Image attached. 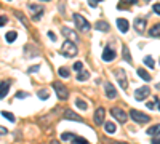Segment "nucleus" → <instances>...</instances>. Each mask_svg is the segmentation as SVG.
<instances>
[{
    "label": "nucleus",
    "instance_id": "f257e3e1",
    "mask_svg": "<svg viewBox=\"0 0 160 144\" xmlns=\"http://www.w3.org/2000/svg\"><path fill=\"white\" fill-rule=\"evenodd\" d=\"M61 53H62L64 56H68V58L75 56V55H77V45L72 43L71 40H66V42L62 43V47H61Z\"/></svg>",
    "mask_w": 160,
    "mask_h": 144
},
{
    "label": "nucleus",
    "instance_id": "f03ea898",
    "mask_svg": "<svg viewBox=\"0 0 160 144\" xmlns=\"http://www.w3.org/2000/svg\"><path fill=\"white\" fill-rule=\"evenodd\" d=\"M130 117H131V120H135V122L139 123V125L149 123V120H151L149 115H146V114H142V112H139V111H136V109H131V111H130Z\"/></svg>",
    "mask_w": 160,
    "mask_h": 144
},
{
    "label": "nucleus",
    "instance_id": "7ed1b4c3",
    "mask_svg": "<svg viewBox=\"0 0 160 144\" xmlns=\"http://www.w3.org/2000/svg\"><path fill=\"white\" fill-rule=\"evenodd\" d=\"M72 18H74V22H75V26H77V29H78V31H83V32L90 31L91 26H90V22H88L82 15H77V13H75Z\"/></svg>",
    "mask_w": 160,
    "mask_h": 144
},
{
    "label": "nucleus",
    "instance_id": "20e7f679",
    "mask_svg": "<svg viewBox=\"0 0 160 144\" xmlns=\"http://www.w3.org/2000/svg\"><path fill=\"white\" fill-rule=\"evenodd\" d=\"M53 88H55V91H56V95H58L59 99H68L69 98V91H68V88H66L62 83L55 82V83H53Z\"/></svg>",
    "mask_w": 160,
    "mask_h": 144
},
{
    "label": "nucleus",
    "instance_id": "39448f33",
    "mask_svg": "<svg viewBox=\"0 0 160 144\" xmlns=\"http://www.w3.org/2000/svg\"><path fill=\"white\" fill-rule=\"evenodd\" d=\"M111 114H112V117L115 120H118L120 123H125L127 120H128V115H127V112H123L120 107H112L111 109Z\"/></svg>",
    "mask_w": 160,
    "mask_h": 144
},
{
    "label": "nucleus",
    "instance_id": "423d86ee",
    "mask_svg": "<svg viewBox=\"0 0 160 144\" xmlns=\"http://www.w3.org/2000/svg\"><path fill=\"white\" fill-rule=\"evenodd\" d=\"M115 78H117V82L118 85L122 87V90H127V75H125V71L123 69H115Z\"/></svg>",
    "mask_w": 160,
    "mask_h": 144
},
{
    "label": "nucleus",
    "instance_id": "0eeeda50",
    "mask_svg": "<svg viewBox=\"0 0 160 144\" xmlns=\"http://www.w3.org/2000/svg\"><path fill=\"white\" fill-rule=\"evenodd\" d=\"M149 93H151L149 87H141V88H138V90L135 91V98H136L138 101H144L146 98L149 96Z\"/></svg>",
    "mask_w": 160,
    "mask_h": 144
},
{
    "label": "nucleus",
    "instance_id": "6e6552de",
    "mask_svg": "<svg viewBox=\"0 0 160 144\" xmlns=\"http://www.w3.org/2000/svg\"><path fill=\"white\" fill-rule=\"evenodd\" d=\"M104 90H106V96H108L109 99L117 98V90H115V87L111 82H104Z\"/></svg>",
    "mask_w": 160,
    "mask_h": 144
},
{
    "label": "nucleus",
    "instance_id": "1a4fd4ad",
    "mask_svg": "<svg viewBox=\"0 0 160 144\" xmlns=\"http://www.w3.org/2000/svg\"><path fill=\"white\" fill-rule=\"evenodd\" d=\"M114 58H115V50L108 45V47L104 48V51H102V59L106 62H111V61H114Z\"/></svg>",
    "mask_w": 160,
    "mask_h": 144
},
{
    "label": "nucleus",
    "instance_id": "9d476101",
    "mask_svg": "<svg viewBox=\"0 0 160 144\" xmlns=\"http://www.w3.org/2000/svg\"><path fill=\"white\" fill-rule=\"evenodd\" d=\"M62 35H66L68 37V40H71L72 43H78V35L72 31V29H69V27H62Z\"/></svg>",
    "mask_w": 160,
    "mask_h": 144
},
{
    "label": "nucleus",
    "instance_id": "9b49d317",
    "mask_svg": "<svg viewBox=\"0 0 160 144\" xmlns=\"http://www.w3.org/2000/svg\"><path fill=\"white\" fill-rule=\"evenodd\" d=\"M104 115H106V111L104 107H98L96 112H95V117H93V120H95V125H102V120H104Z\"/></svg>",
    "mask_w": 160,
    "mask_h": 144
},
{
    "label": "nucleus",
    "instance_id": "f8f14e48",
    "mask_svg": "<svg viewBox=\"0 0 160 144\" xmlns=\"http://www.w3.org/2000/svg\"><path fill=\"white\" fill-rule=\"evenodd\" d=\"M29 8L34 11V16H32V19H34V21H38V19H40V16L43 15V8L40 7V5H34V3H32V5H29Z\"/></svg>",
    "mask_w": 160,
    "mask_h": 144
},
{
    "label": "nucleus",
    "instance_id": "ddd939ff",
    "mask_svg": "<svg viewBox=\"0 0 160 144\" xmlns=\"http://www.w3.org/2000/svg\"><path fill=\"white\" fill-rule=\"evenodd\" d=\"M10 85H11V82H10V80H3V82H0V99H3V98L8 95Z\"/></svg>",
    "mask_w": 160,
    "mask_h": 144
},
{
    "label": "nucleus",
    "instance_id": "4468645a",
    "mask_svg": "<svg viewBox=\"0 0 160 144\" xmlns=\"http://www.w3.org/2000/svg\"><path fill=\"white\" fill-rule=\"evenodd\" d=\"M64 119H66V120H74V122H83L82 117L77 115L75 112H72L71 109H68V111L64 112Z\"/></svg>",
    "mask_w": 160,
    "mask_h": 144
},
{
    "label": "nucleus",
    "instance_id": "2eb2a0df",
    "mask_svg": "<svg viewBox=\"0 0 160 144\" xmlns=\"http://www.w3.org/2000/svg\"><path fill=\"white\" fill-rule=\"evenodd\" d=\"M117 27H118V31L122 32V34H125V32H128V29H130V24H128L127 19L118 18V19H117Z\"/></svg>",
    "mask_w": 160,
    "mask_h": 144
},
{
    "label": "nucleus",
    "instance_id": "dca6fc26",
    "mask_svg": "<svg viewBox=\"0 0 160 144\" xmlns=\"http://www.w3.org/2000/svg\"><path fill=\"white\" fill-rule=\"evenodd\" d=\"M95 29H96V31H101V32H108V31L111 29V26H109L108 21H98V22L95 24Z\"/></svg>",
    "mask_w": 160,
    "mask_h": 144
},
{
    "label": "nucleus",
    "instance_id": "f3484780",
    "mask_svg": "<svg viewBox=\"0 0 160 144\" xmlns=\"http://www.w3.org/2000/svg\"><path fill=\"white\" fill-rule=\"evenodd\" d=\"M135 29H136L138 32H142V31L146 29V19H144V18H136V19H135Z\"/></svg>",
    "mask_w": 160,
    "mask_h": 144
},
{
    "label": "nucleus",
    "instance_id": "a211bd4d",
    "mask_svg": "<svg viewBox=\"0 0 160 144\" xmlns=\"http://www.w3.org/2000/svg\"><path fill=\"white\" fill-rule=\"evenodd\" d=\"M87 78H90V72H87L85 69H82L80 72H77V80H78V82H85Z\"/></svg>",
    "mask_w": 160,
    "mask_h": 144
},
{
    "label": "nucleus",
    "instance_id": "6ab92c4d",
    "mask_svg": "<svg viewBox=\"0 0 160 144\" xmlns=\"http://www.w3.org/2000/svg\"><path fill=\"white\" fill-rule=\"evenodd\" d=\"M104 130H106V133H109V135L115 133V123H112V122H106V123H104Z\"/></svg>",
    "mask_w": 160,
    "mask_h": 144
},
{
    "label": "nucleus",
    "instance_id": "aec40b11",
    "mask_svg": "<svg viewBox=\"0 0 160 144\" xmlns=\"http://www.w3.org/2000/svg\"><path fill=\"white\" fill-rule=\"evenodd\" d=\"M138 75L142 78L144 82H151V75H149L148 72H146L144 69H138Z\"/></svg>",
    "mask_w": 160,
    "mask_h": 144
},
{
    "label": "nucleus",
    "instance_id": "412c9836",
    "mask_svg": "<svg viewBox=\"0 0 160 144\" xmlns=\"http://www.w3.org/2000/svg\"><path fill=\"white\" fill-rule=\"evenodd\" d=\"M158 31H160V26H158V24H155L154 27L149 31V35H151V37H155V38H158V35H160V32H158Z\"/></svg>",
    "mask_w": 160,
    "mask_h": 144
},
{
    "label": "nucleus",
    "instance_id": "4be33fe9",
    "mask_svg": "<svg viewBox=\"0 0 160 144\" xmlns=\"http://www.w3.org/2000/svg\"><path fill=\"white\" fill-rule=\"evenodd\" d=\"M5 38H7V42H10V43H11V42H15L16 38H18V34H16L15 31H11V32H8V34L5 35Z\"/></svg>",
    "mask_w": 160,
    "mask_h": 144
},
{
    "label": "nucleus",
    "instance_id": "5701e85b",
    "mask_svg": "<svg viewBox=\"0 0 160 144\" xmlns=\"http://www.w3.org/2000/svg\"><path fill=\"white\" fill-rule=\"evenodd\" d=\"M58 74H59V77H62V78H68V77L71 75V72H69L68 67H59V69H58Z\"/></svg>",
    "mask_w": 160,
    "mask_h": 144
},
{
    "label": "nucleus",
    "instance_id": "b1692460",
    "mask_svg": "<svg viewBox=\"0 0 160 144\" xmlns=\"http://www.w3.org/2000/svg\"><path fill=\"white\" fill-rule=\"evenodd\" d=\"M144 64H146L148 67H151V69H154V67H155V61H154L151 56H146V58H144Z\"/></svg>",
    "mask_w": 160,
    "mask_h": 144
},
{
    "label": "nucleus",
    "instance_id": "393cba45",
    "mask_svg": "<svg viewBox=\"0 0 160 144\" xmlns=\"http://www.w3.org/2000/svg\"><path fill=\"white\" fill-rule=\"evenodd\" d=\"M123 59L127 61V62H133V59H131V55H130V50L127 48V47H123Z\"/></svg>",
    "mask_w": 160,
    "mask_h": 144
},
{
    "label": "nucleus",
    "instance_id": "a878e982",
    "mask_svg": "<svg viewBox=\"0 0 160 144\" xmlns=\"http://www.w3.org/2000/svg\"><path fill=\"white\" fill-rule=\"evenodd\" d=\"M71 141H72L74 144H90V142H88L85 138H80V136H74Z\"/></svg>",
    "mask_w": 160,
    "mask_h": 144
},
{
    "label": "nucleus",
    "instance_id": "bb28decb",
    "mask_svg": "<svg viewBox=\"0 0 160 144\" xmlns=\"http://www.w3.org/2000/svg\"><path fill=\"white\" fill-rule=\"evenodd\" d=\"M75 106L78 107V109H82V111H85L88 106H87V102L83 101V99H75Z\"/></svg>",
    "mask_w": 160,
    "mask_h": 144
},
{
    "label": "nucleus",
    "instance_id": "cd10ccee",
    "mask_svg": "<svg viewBox=\"0 0 160 144\" xmlns=\"http://www.w3.org/2000/svg\"><path fill=\"white\" fill-rule=\"evenodd\" d=\"M158 130H160V125L157 123V125H154V127H151V128L148 130V133H149V135H152V136H154V135L157 136V135H158Z\"/></svg>",
    "mask_w": 160,
    "mask_h": 144
},
{
    "label": "nucleus",
    "instance_id": "c85d7f7f",
    "mask_svg": "<svg viewBox=\"0 0 160 144\" xmlns=\"http://www.w3.org/2000/svg\"><path fill=\"white\" fill-rule=\"evenodd\" d=\"M15 15H16V16L19 18V21H21V22H22L24 26H28V18H26V16L22 15V13H19V11H15Z\"/></svg>",
    "mask_w": 160,
    "mask_h": 144
},
{
    "label": "nucleus",
    "instance_id": "c756f323",
    "mask_svg": "<svg viewBox=\"0 0 160 144\" xmlns=\"http://www.w3.org/2000/svg\"><path fill=\"white\" fill-rule=\"evenodd\" d=\"M2 115L5 117V119H8L10 122H15V120H16V117L13 115V114H10V112H5V111H3V112H2Z\"/></svg>",
    "mask_w": 160,
    "mask_h": 144
},
{
    "label": "nucleus",
    "instance_id": "7c9ffc66",
    "mask_svg": "<svg viewBox=\"0 0 160 144\" xmlns=\"http://www.w3.org/2000/svg\"><path fill=\"white\" fill-rule=\"evenodd\" d=\"M74 136H75L74 133H62V135H61V139H62V141H71Z\"/></svg>",
    "mask_w": 160,
    "mask_h": 144
},
{
    "label": "nucleus",
    "instance_id": "2f4dec72",
    "mask_svg": "<svg viewBox=\"0 0 160 144\" xmlns=\"http://www.w3.org/2000/svg\"><path fill=\"white\" fill-rule=\"evenodd\" d=\"M38 98L43 99V101L48 99V91H47V90H40V91H38Z\"/></svg>",
    "mask_w": 160,
    "mask_h": 144
},
{
    "label": "nucleus",
    "instance_id": "473e14b6",
    "mask_svg": "<svg viewBox=\"0 0 160 144\" xmlns=\"http://www.w3.org/2000/svg\"><path fill=\"white\" fill-rule=\"evenodd\" d=\"M82 69H83V62H80V61L74 62V71H75V72H80Z\"/></svg>",
    "mask_w": 160,
    "mask_h": 144
},
{
    "label": "nucleus",
    "instance_id": "72a5a7b5",
    "mask_svg": "<svg viewBox=\"0 0 160 144\" xmlns=\"http://www.w3.org/2000/svg\"><path fill=\"white\" fill-rule=\"evenodd\" d=\"M99 2H101V0H88V5H90L91 8H96Z\"/></svg>",
    "mask_w": 160,
    "mask_h": 144
},
{
    "label": "nucleus",
    "instance_id": "f704fd0d",
    "mask_svg": "<svg viewBox=\"0 0 160 144\" xmlns=\"http://www.w3.org/2000/svg\"><path fill=\"white\" fill-rule=\"evenodd\" d=\"M8 22V18L5 16V15H2V16H0V27H2V26H5Z\"/></svg>",
    "mask_w": 160,
    "mask_h": 144
},
{
    "label": "nucleus",
    "instance_id": "c9c22d12",
    "mask_svg": "<svg viewBox=\"0 0 160 144\" xmlns=\"http://www.w3.org/2000/svg\"><path fill=\"white\" fill-rule=\"evenodd\" d=\"M26 96H28V93H24V91H18V93H16V98L18 99H24Z\"/></svg>",
    "mask_w": 160,
    "mask_h": 144
},
{
    "label": "nucleus",
    "instance_id": "e433bc0d",
    "mask_svg": "<svg viewBox=\"0 0 160 144\" xmlns=\"http://www.w3.org/2000/svg\"><path fill=\"white\" fill-rule=\"evenodd\" d=\"M157 107H158V104H155V102H148V109H152V111H154V109H157Z\"/></svg>",
    "mask_w": 160,
    "mask_h": 144
},
{
    "label": "nucleus",
    "instance_id": "4c0bfd02",
    "mask_svg": "<svg viewBox=\"0 0 160 144\" xmlns=\"http://www.w3.org/2000/svg\"><path fill=\"white\" fill-rule=\"evenodd\" d=\"M152 8H154V11L157 13V15H160V5H158V3H154V7H152Z\"/></svg>",
    "mask_w": 160,
    "mask_h": 144
},
{
    "label": "nucleus",
    "instance_id": "58836bf2",
    "mask_svg": "<svg viewBox=\"0 0 160 144\" xmlns=\"http://www.w3.org/2000/svg\"><path fill=\"white\" fill-rule=\"evenodd\" d=\"M8 132H7V128L5 127H0V136H3V135H7Z\"/></svg>",
    "mask_w": 160,
    "mask_h": 144
},
{
    "label": "nucleus",
    "instance_id": "ea45409f",
    "mask_svg": "<svg viewBox=\"0 0 160 144\" xmlns=\"http://www.w3.org/2000/svg\"><path fill=\"white\" fill-rule=\"evenodd\" d=\"M38 69H40V67H38V66H32V67H31V69H29V74H34V72H37V71H38Z\"/></svg>",
    "mask_w": 160,
    "mask_h": 144
},
{
    "label": "nucleus",
    "instance_id": "a19ab883",
    "mask_svg": "<svg viewBox=\"0 0 160 144\" xmlns=\"http://www.w3.org/2000/svg\"><path fill=\"white\" fill-rule=\"evenodd\" d=\"M48 37H50V38H51V40H56V35H55V34H53V32H51V31H50V32H48Z\"/></svg>",
    "mask_w": 160,
    "mask_h": 144
},
{
    "label": "nucleus",
    "instance_id": "79ce46f5",
    "mask_svg": "<svg viewBox=\"0 0 160 144\" xmlns=\"http://www.w3.org/2000/svg\"><path fill=\"white\" fill-rule=\"evenodd\" d=\"M152 144H158V138L155 136V139H152Z\"/></svg>",
    "mask_w": 160,
    "mask_h": 144
},
{
    "label": "nucleus",
    "instance_id": "37998d69",
    "mask_svg": "<svg viewBox=\"0 0 160 144\" xmlns=\"http://www.w3.org/2000/svg\"><path fill=\"white\" fill-rule=\"evenodd\" d=\"M50 144H61V142H59V141H56V139H53V141H51Z\"/></svg>",
    "mask_w": 160,
    "mask_h": 144
},
{
    "label": "nucleus",
    "instance_id": "c03bdc74",
    "mask_svg": "<svg viewBox=\"0 0 160 144\" xmlns=\"http://www.w3.org/2000/svg\"><path fill=\"white\" fill-rule=\"evenodd\" d=\"M108 144H123V142H108Z\"/></svg>",
    "mask_w": 160,
    "mask_h": 144
},
{
    "label": "nucleus",
    "instance_id": "a18cd8bd",
    "mask_svg": "<svg viewBox=\"0 0 160 144\" xmlns=\"http://www.w3.org/2000/svg\"><path fill=\"white\" fill-rule=\"evenodd\" d=\"M42 2H48V0H42Z\"/></svg>",
    "mask_w": 160,
    "mask_h": 144
},
{
    "label": "nucleus",
    "instance_id": "49530a36",
    "mask_svg": "<svg viewBox=\"0 0 160 144\" xmlns=\"http://www.w3.org/2000/svg\"><path fill=\"white\" fill-rule=\"evenodd\" d=\"M146 2H149V0H146Z\"/></svg>",
    "mask_w": 160,
    "mask_h": 144
}]
</instances>
